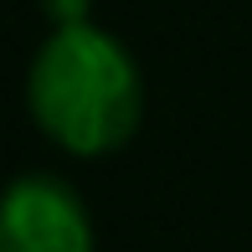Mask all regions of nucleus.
<instances>
[{"label": "nucleus", "mask_w": 252, "mask_h": 252, "mask_svg": "<svg viewBox=\"0 0 252 252\" xmlns=\"http://www.w3.org/2000/svg\"><path fill=\"white\" fill-rule=\"evenodd\" d=\"M36 129L77 159L113 155L144 119V77L119 36L72 21L57 26L26 72Z\"/></svg>", "instance_id": "f257e3e1"}, {"label": "nucleus", "mask_w": 252, "mask_h": 252, "mask_svg": "<svg viewBox=\"0 0 252 252\" xmlns=\"http://www.w3.org/2000/svg\"><path fill=\"white\" fill-rule=\"evenodd\" d=\"M0 252H93L88 206L57 175H21L0 190Z\"/></svg>", "instance_id": "f03ea898"}]
</instances>
